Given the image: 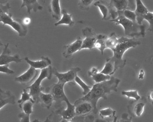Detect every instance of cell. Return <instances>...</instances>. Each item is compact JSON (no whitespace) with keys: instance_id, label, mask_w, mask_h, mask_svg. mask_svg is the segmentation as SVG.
I'll use <instances>...</instances> for the list:
<instances>
[{"instance_id":"obj_1","label":"cell","mask_w":153,"mask_h":122,"mask_svg":"<svg viewBox=\"0 0 153 122\" xmlns=\"http://www.w3.org/2000/svg\"><path fill=\"white\" fill-rule=\"evenodd\" d=\"M121 80L114 76H111L109 80L100 83H95L92 86L90 92L76 102L87 101L92 105L93 113L96 114L98 112L97 103L100 99L106 100L107 96L112 92H117V88Z\"/></svg>"},{"instance_id":"obj_2","label":"cell","mask_w":153,"mask_h":122,"mask_svg":"<svg viewBox=\"0 0 153 122\" xmlns=\"http://www.w3.org/2000/svg\"><path fill=\"white\" fill-rule=\"evenodd\" d=\"M140 44V42L134 37L128 38L122 36L119 39L118 44L112 50L113 56L108 58L114 63L116 70L119 68H123L126 65V60L123 59L125 52L129 48H135Z\"/></svg>"},{"instance_id":"obj_3","label":"cell","mask_w":153,"mask_h":122,"mask_svg":"<svg viewBox=\"0 0 153 122\" xmlns=\"http://www.w3.org/2000/svg\"><path fill=\"white\" fill-rule=\"evenodd\" d=\"M118 16L114 19L110 21L114 22L116 25H121L123 28L124 33L126 36H129L144 37L146 34V26L145 25H139L137 22H134L125 18L123 14V12H117Z\"/></svg>"},{"instance_id":"obj_4","label":"cell","mask_w":153,"mask_h":122,"mask_svg":"<svg viewBox=\"0 0 153 122\" xmlns=\"http://www.w3.org/2000/svg\"><path fill=\"white\" fill-rule=\"evenodd\" d=\"M53 68L51 65L47 68L43 69L41 71V73L37 79L31 86L27 88L29 89V94L35 103H39V97L40 93L44 90L43 87L41 86L42 81L44 79L51 80L52 77Z\"/></svg>"},{"instance_id":"obj_5","label":"cell","mask_w":153,"mask_h":122,"mask_svg":"<svg viewBox=\"0 0 153 122\" xmlns=\"http://www.w3.org/2000/svg\"><path fill=\"white\" fill-rule=\"evenodd\" d=\"M0 22L3 25H8L18 33L20 37L25 36L27 34V27L20 19H13L11 13H5L0 17Z\"/></svg>"},{"instance_id":"obj_6","label":"cell","mask_w":153,"mask_h":122,"mask_svg":"<svg viewBox=\"0 0 153 122\" xmlns=\"http://www.w3.org/2000/svg\"><path fill=\"white\" fill-rule=\"evenodd\" d=\"M65 84L57 83H53L51 86L47 88L46 91L51 93L55 101V107L58 110L61 109L62 103L63 101L66 102L69 100L64 92V87Z\"/></svg>"},{"instance_id":"obj_7","label":"cell","mask_w":153,"mask_h":122,"mask_svg":"<svg viewBox=\"0 0 153 122\" xmlns=\"http://www.w3.org/2000/svg\"><path fill=\"white\" fill-rule=\"evenodd\" d=\"M81 71L79 67L72 68L66 73H60L55 68H53V74L58 78V83L65 84L66 83H72L75 84V78L77 74Z\"/></svg>"},{"instance_id":"obj_8","label":"cell","mask_w":153,"mask_h":122,"mask_svg":"<svg viewBox=\"0 0 153 122\" xmlns=\"http://www.w3.org/2000/svg\"><path fill=\"white\" fill-rule=\"evenodd\" d=\"M147 103L145 97H141L138 100H131L129 102L127 109L130 116L140 117L144 112V107Z\"/></svg>"},{"instance_id":"obj_9","label":"cell","mask_w":153,"mask_h":122,"mask_svg":"<svg viewBox=\"0 0 153 122\" xmlns=\"http://www.w3.org/2000/svg\"><path fill=\"white\" fill-rule=\"evenodd\" d=\"M94 5L99 8L103 15V20H108L111 18L114 19L118 16L117 12L111 6L109 2L107 1H97L95 2Z\"/></svg>"},{"instance_id":"obj_10","label":"cell","mask_w":153,"mask_h":122,"mask_svg":"<svg viewBox=\"0 0 153 122\" xmlns=\"http://www.w3.org/2000/svg\"><path fill=\"white\" fill-rule=\"evenodd\" d=\"M82 34L85 39L83 40L80 50L83 49L91 50L94 48V45L97 39V35L95 33L92 28L86 27L82 30Z\"/></svg>"},{"instance_id":"obj_11","label":"cell","mask_w":153,"mask_h":122,"mask_svg":"<svg viewBox=\"0 0 153 122\" xmlns=\"http://www.w3.org/2000/svg\"><path fill=\"white\" fill-rule=\"evenodd\" d=\"M9 43L4 45L2 54L0 55V65H6L12 62L16 63L22 62V59L20 58L19 55L16 54L15 55H11V50L9 48Z\"/></svg>"},{"instance_id":"obj_12","label":"cell","mask_w":153,"mask_h":122,"mask_svg":"<svg viewBox=\"0 0 153 122\" xmlns=\"http://www.w3.org/2000/svg\"><path fill=\"white\" fill-rule=\"evenodd\" d=\"M82 43L83 39L80 37H79L73 43L64 45L62 51L63 56L66 58L70 57L73 54L80 50Z\"/></svg>"},{"instance_id":"obj_13","label":"cell","mask_w":153,"mask_h":122,"mask_svg":"<svg viewBox=\"0 0 153 122\" xmlns=\"http://www.w3.org/2000/svg\"><path fill=\"white\" fill-rule=\"evenodd\" d=\"M38 70L30 66L25 72L15 78V80L22 84H27L33 82L37 77Z\"/></svg>"},{"instance_id":"obj_14","label":"cell","mask_w":153,"mask_h":122,"mask_svg":"<svg viewBox=\"0 0 153 122\" xmlns=\"http://www.w3.org/2000/svg\"><path fill=\"white\" fill-rule=\"evenodd\" d=\"M24 59L30 66L36 70L41 69L42 70L45 69L51 66L52 63L51 59L47 57H42L41 60L36 61H32L27 57H25Z\"/></svg>"},{"instance_id":"obj_15","label":"cell","mask_w":153,"mask_h":122,"mask_svg":"<svg viewBox=\"0 0 153 122\" xmlns=\"http://www.w3.org/2000/svg\"><path fill=\"white\" fill-rule=\"evenodd\" d=\"M16 99V97L11 92L0 88V109L7 104L15 105Z\"/></svg>"},{"instance_id":"obj_16","label":"cell","mask_w":153,"mask_h":122,"mask_svg":"<svg viewBox=\"0 0 153 122\" xmlns=\"http://www.w3.org/2000/svg\"><path fill=\"white\" fill-rule=\"evenodd\" d=\"M74 105L76 106L75 111L76 115L83 116L93 111L92 105L87 101L75 102Z\"/></svg>"},{"instance_id":"obj_17","label":"cell","mask_w":153,"mask_h":122,"mask_svg":"<svg viewBox=\"0 0 153 122\" xmlns=\"http://www.w3.org/2000/svg\"><path fill=\"white\" fill-rule=\"evenodd\" d=\"M136 3V8L134 12L136 13L137 22L139 25H142L143 18L149 11L140 0H137Z\"/></svg>"},{"instance_id":"obj_18","label":"cell","mask_w":153,"mask_h":122,"mask_svg":"<svg viewBox=\"0 0 153 122\" xmlns=\"http://www.w3.org/2000/svg\"><path fill=\"white\" fill-rule=\"evenodd\" d=\"M67 104V108L65 109H60L58 110L57 112L59 114L63 119L69 120L75 117L76 115L75 111V105L71 104L69 100L66 102Z\"/></svg>"},{"instance_id":"obj_19","label":"cell","mask_w":153,"mask_h":122,"mask_svg":"<svg viewBox=\"0 0 153 122\" xmlns=\"http://www.w3.org/2000/svg\"><path fill=\"white\" fill-rule=\"evenodd\" d=\"M22 2L21 9L26 6L27 9V13L29 14H31L32 10L36 12L37 11L42 10L43 6L36 0H23Z\"/></svg>"},{"instance_id":"obj_20","label":"cell","mask_w":153,"mask_h":122,"mask_svg":"<svg viewBox=\"0 0 153 122\" xmlns=\"http://www.w3.org/2000/svg\"><path fill=\"white\" fill-rule=\"evenodd\" d=\"M131 1L123 0H112L109 2L111 6L117 12H123L125 10H129Z\"/></svg>"},{"instance_id":"obj_21","label":"cell","mask_w":153,"mask_h":122,"mask_svg":"<svg viewBox=\"0 0 153 122\" xmlns=\"http://www.w3.org/2000/svg\"><path fill=\"white\" fill-rule=\"evenodd\" d=\"M50 11L53 18L57 20H60L62 17V10L60 5L59 1H51Z\"/></svg>"},{"instance_id":"obj_22","label":"cell","mask_w":153,"mask_h":122,"mask_svg":"<svg viewBox=\"0 0 153 122\" xmlns=\"http://www.w3.org/2000/svg\"><path fill=\"white\" fill-rule=\"evenodd\" d=\"M53 100L52 95L50 93H44L41 92L39 97V103H40L43 107L49 109L51 107Z\"/></svg>"},{"instance_id":"obj_23","label":"cell","mask_w":153,"mask_h":122,"mask_svg":"<svg viewBox=\"0 0 153 122\" xmlns=\"http://www.w3.org/2000/svg\"><path fill=\"white\" fill-rule=\"evenodd\" d=\"M61 19L58 22L54 24L55 26H58L62 24H65L69 27H72L75 24V22L72 20V14H69L67 10L63 9L62 10Z\"/></svg>"},{"instance_id":"obj_24","label":"cell","mask_w":153,"mask_h":122,"mask_svg":"<svg viewBox=\"0 0 153 122\" xmlns=\"http://www.w3.org/2000/svg\"><path fill=\"white\" fill-rule=\"evenodd\" d=\"M107 36L102 34L97 35V39L94 45V48L99 49L102 55L103 54L104 51L105 49V42L107 39Z\"/></svg>"},{"instance_id":"obj_25","label":"cell","mask_w":153,"mask_h":122,"mask_svg":"<svg viewBox=\"0 0 153 122\" xmlns=\"http://www.w3.org/2000/svg\"><path fill=\"white\" fill-rule=\"evenodd\" d=\"M118 39L117 36L114 32L111 33L109 37L105 40V48H110L112 50L115 48L118 43Z\"/></svg>"},{"instance_id":"obj_26","label":"cell","mask_w":153,"mask_h":122,"mask_svg":"<svg viewBox=\"0 0 153 122\" xmlns=\"http://www.w3.org/2000/svg\"><path fill=\"white\" fill-rule=\"evenodd\" d=\"M116 71L114 63L113 62H111L108 58L106 60V63L103 69L100 72V73L105 75L111 76Z\"/></svg>"},{"instance_id":"obj_27","label":"cell","mask_w":153,"mask_h":122,"mask_svg":"<svg viewBox=\"0 0 153 122\" xmlns=\"http://www.w3.org/2000/svg\"><path fill=\"white\" fill-rule=\"evenodd\" d=\"M34 101L27 100L22 104L19 105V107L25 114L30 115L33 113V105Z\"/></svg>"},{"instance_id":"obj_28","label":"cell","mask_w":153,"mask_h":122,"mask_svg":"<svg viewBox=\"0 0 153 122\" xmlns=\"http://www.w3.org/2000/svg\"><path fill=\"white\" fill-rule=\"evenodd\" d=\"M89 76H90L91 78L94 81L95 83H100L109 80L111 76L110 75H105L100 72H98L94 74H90Z\"/></svg>"},{"instance_id":"obj_29","label":"cell","mask_w":153,"mask_h":122,"mask_svg":"<svg viewBox=\"0 0 153 122\" xmlns=\"http://www.w3.org/2000/svg\"><path fill=\"white\" fill-rule=\"evenodd\" d=\"M116 111L114 110L111 108H106L101 109L99 111V114L100 116L102 118H111L115 116Z\"/></svg>"},{"instance_id":"obj_30","label":"cell","mask_w":153,"mask_h":122,"mask_svg":"<svg viewBox=\"0 0 153 122\" xmlns=\"http://www.w3.org/2000/svg\"><path fill=\"white\" fill-rule=\"evenodd\" d=\"M75 82L76 83L83 89V95L84 96L90 92L92 87L91 86H88L87 84H86L77 75L75 78Z\"/></svg>"},{"instance_id":"obj_31","label":"cell","mask_w":153,"mask_h":122,"mask_svg":"<svg viewBox=\"0 0 153 122\" xmlns=\"http://www.w3.org/2000/svg\"><path fill=\"white\" fill-rule=\"evenodd\" d=\"M121 93L123 96H126L129 98L133 99L135 100H138L141 98L137 90L123 91Z\"/></svg>"},{"instance_id":"obj_32","label":"cell","mask_w":153,"mask_h":122,"mask_svg":"<svg viewBox=\"0 0 153 122\" xmlns=\"http://www.w3.org/2000/svg\"><path fill=\"white\" fill-rule=\"evenodd\" d=\"M27 100L34 101L31 96H30L29 93L27 92V89H24L23 90V92L21 93V98L20 99H19L18 101V103L19 105H20V104H22V103H24L25 101H27Z\"/></svg>"},{"instance_id":"obj_33","label":"cell","mask_w":153,"mask_h":122,"mask_svg":"<svg viewBox=\"0 0 153 122\" xmlns=\"http://www.w3.org/2000/svg\"><path fill=\"white\" fill-rule=\"evenodd\" d=\"M94 1H87V0H81L78 3V6L79 9L83 10L88 11L91 5Z\"/></svg>"},{"instance_id":"obj_34","label":"cell","mask_w":153,"mask_h":122,"mask_svg":"<svg viewBox=\"0 0 153 122\" xmlns=\"http://www.w3.org/2000/svg\"><path fill=\"white\" fill-rule=\"evenodd\" d=\"M123 16L128 19L134 22H137L136 13L134 11H131L130 10H125L123 12Z\"/></svg>"},{"instance_id":"obj_35","label":"cell","mask_w":153,"mask_h":122,"mask_svg":"<svg viewBox=\"0 0 153 122\" xmlns=\"http://www.w3.org/2000/svg\"><path fill=\"white\" fill-rule=\"evenodd\" d=\"M146 20L149 23L148 30L153 33V13L149 12L143 18V20Z\"/></svg>"},{"instance_id":"obj_36","label":"cell","mask_w":153,"mask_h":122,"mask_svg":"<svg viewBox=\"0 0 153 122\" xmlns=\"http://www.w3.org/2000/svg\"><path fill=\"white\" fill-rule=\"evenodd\" d=\"M11 8V6L9 3H7L6 4L0 3V17L5 13H9V10Z\"/></svg>"},{"instance_id":"obj_37","label":"cell","mask_w":153,"mask_h":122,"mask_svg":"<svg viewBox=\"0 0 153 122\" xmlns=\"http://www.w3.org/2000/svg\"><path fill=\"white\" fill-rule=\"evenodd\" d=\"M9 64L6 65H0V72L8 74H14L15 71L9 68Z\"/></svg>"},{"instance_id":"obj_38","label":"cell","mask_w":153,"mask_h":122,"mask_svg":"<svg viewBox=\"0 0 153 122\" xmlns=\"http://www.w3.org/2000/svg\"><path fill=\"white\" fill-rule=\"evenodd\" d=\"M85 117L83 116H75L73 118L69 120L63 119V120L61 122H84Z\"/></svg>"},{"instance_id":"obj_39","label":"cell","mask_w":153,"mask_h":122,"mask_svg":"<svg viewBox=\"0 0 153 122\" xmlns=\"http://www.w3.org/2000/svg\"><path fill=\"white\" fill-rule=\"evenodd\" d=\"M30 115L22 112L19 114L18 117L20 119V122H30Z\"/></svg>"},{"instance_id":"obj_40","label":"cell","mask_w":153,"mask_h":122,"mask_svg":"<svg viewBox=\"0 0 153 122\" xmlns=\"http://www.w3.org/2000/svg\"><path fill=\"white\" fill-rule=\"evenodd\" d=\"M132 117H129L128 114L127 113H123L122 115L120 122H132Z\"/></svg>"},{"instance_id":"obj_41","label":"cell","mask_w":153,"mask_h":122,"mask_svg":"<svg viewBox=\"0 0 153 122\" xmlns=\"http://www.w3.org/2000/svg\"><path fill=\"white\" fill-rule=\"evenodd\" d=\"M148 99L153 106V90H151L149 92L147 95Z\"/></svg>"},{"instance_id":"obj_42","label":"cell","mask_w":153,"mask_h":122,"mask_svg":"<svg viewBox=\"0 0 153 122\" xmlns=\"http://www.w3.org/2000/svg\"><path fill=\"white\" fill-rule=\"evenodd\" d=\"M84 122H95L94 117L92 115H88L85 118Z\"/></svg>"},{"instance_id":"obj_43","label":"cell","mask_w":153,"mask_h":122,"mask_svg":"<svg viewBox=\"0 0 153 122\" xmlns=\"http://www.w3.org/2000/svg\"><path fill=\"white\" fill-rule=\"evenodd\" d=\"M98 72V69L95 67H93L90 71H88V75H90V74H94L97 73Z\"/></svg>"},{"instance_id":"obj_44","label":"cell","mask_w":153,"mask_h":122,"mask_svg":"<svg viewBox=\"0 0 153 122\" xmlns=\"http://www.w3.org/2000/svg\"><path fill=\"white\" fill-rule=\"evenodd\" d=\"M144 75H145V72H144L143 69H141V70H140L139 74V79L142 80L144 78Z\"/></svg>"},{"instance_id":"obj_45","label":"cell","mask_w":153,"mask_h":122,"mask_svg":"<svg viewBox=\"0 0 153 122\" xmlns=\"http://www.w3.org/2000/svg\"><path fill=\"white\" fill-rule=\"evenodd\" d=\"M23 22L25 25H28L31 22V19L29 18H25L23 20Z\"/></svg>"},{"instance_id":"obj_46","label":"cell","mask_w":153,"mask_h":122,"mask_svg":"<svg viewBox=\"0 0 153 122\" xmlns=\"http://www.w3.org/2000/svg\"><path fill=\"white\" fill-rule=\"evenodd\" d=\"M49 117H48V118H46V120H45V121H44V122H49ZM33 122H41V121H40V120H39V119H34V120L33 121Z\"/></svg>"},{"instance_id":"obj_47","label":"cell","mask_w":153,"mask_h":122,"mask_svg":"<svg viewBox=\"0 0 153 122\" xmlns=\"http://www.w3.org/2000/svg\"><path fill=\"white\" fill-rule=\"evenodd\" d=\"M95 122H106L105 120L101 119H97L95 121Z\"/></svg>"},{"instance_id":"obj_48","label":"cell","mask_w":153,"mask_h":122,"mask_svg":"<svg viewBox=\"0 0 153 122\" xmlns=\"http://www.w3.org/2000/svg\"><path fill=\"white\" fill-rule=\"evenodd\" d=\"M117 119H118V117H117V116H114V120L112 122H117Z\"/></svg>"},{"instance_id":"obj_49","label":"cell","mask_w":153,"mask_h":122,"mask_svg":"<svg viewBox=\"0 0 153 122\" xmlns=\"http://www.w3.org/2000/svg\"><path fill=\"white\" fill-rule=\"evenodd\" d=\"M3 43L1 42V41L0 40V46H3Z\"/></svg>"},{"instance_id":"obj_50","label":"cell","mask_w":153,"mask_h":122,"mask_svg":"<svg viewBox=\"0 0 153 122\" xmlns=\"http://www.w3.org/2000/svg\"></svg>"}]
</instances>
